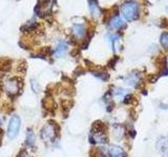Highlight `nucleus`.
<instances>
[{
  "label": "nucleus",
  "mask_w": 168,
  "mask_h": 157,
  "mask_svg": "<svg viewBox=\"0 0 168 157\" xmlns=\"http://www.w3.org/2000/svg\"><path fill=\"white\" fill-rule=\"evenodd\" d=\"M122 15L127 21H134L138 18L139 16V4L136 1H127L121 7Z\"/></svg>",
  "instance_id": "nucleus-1"
},
{
  "label": "nucleus",
  "mask_w": 168,
  "mask_h": 157,
  "mask_svg": "<svg viewBox=\"0 0 168 157\" xmlns=\"http://www.w3.org/2000/svg\"><path fill=\"white\" fill-rule=\"evenodd\" d=\"M20 126H21V121L18 115H13L10 119L9 127H7V136L11 139H14L16 136L18 135L20 130Z\"/></svg>",
  "instance_id": "nucleus-2"
},
{
  "label": "nucleus",
  "mask_w": 168,
  "mask_h": 157,
  "mask_svg": "<svg viewBox=\"0 0 168 157\" xmlns=\"http://www.w3.org/2000/svg\"><path fill=\"white\" fill-rule=\"evenodd\" d=\"M5 90L9 92L10 94H15L19 90V81L18 78H12L5 83Z\"/></svg>",
  "instance_id": "nucleus-3"
},
{
  "label": "nucleus",
  "mask_w": 168,
  "mask_h": 157,
  "mask_svg": "<svg viewBox=\"0 0 168 157\" xmlns=\"http://www.w3.org/2000/svg\"><path fill=\"white\" fill-rule=\"evenodd\" d=\"M108 154L110 157H125V153L122 148L118 146H112L108 149Z\"/></svg>",
  "instance_id": "nucleus-4"
},
{
  "label": "nucleus",
  "mask_w": 168,
  "mask_h": 157,
  "mask_svg": "<svg viewBox=\"0 0 168 157\" xmlns=\"http://www.w3.org/2000/svg\"><path fill=\"white\" fill-rule=\"evenodd\" d=\"M124 25V21L122 20V18L120 16L116 15L112 18V20L109 21V26L114 30H118V28H121Z\"/></svg>",
  "instance_id": "nucleus-5"
},
{
  "label": "nucleus",
  "mask_w": 168,
  "mask_h": 157,
  "mask_svg": "<svg viewBox=\"0 0 168 157\" xmlns=\"http://www.w3.org/2000/svg\"><path fill=\"white\" fill-rule=\"evenodd\" d=\"M66 51H67V44L64 42V41H60L56 47V56L59 58L63 57Z\"/></svg>",
  "instance_id": "nucleus-6"
},
{
  "label": "nucleus",
  "mask_w": 168,
  "mask_h": 157,
  "mask_svg": "<svg viewBox=\"0 0 168 157\" xmlns=\"http://www.w3.org/2000/svg\"><path fill=\"white\" fill-rule=\"evenodd\" d=\"M74 34L77 38H82L85 34V30H84V25L83 24H75L73 27Z\"/></svg>",
  "instance_id": "nucleus-7"
},
{
  "label": "nucleus",
  "mask_w": 168,
  "mask_h": 157,
  "mask_svg": "<svg viewBox=\"0 0 168 157\" xmlns=\"http://www.w3.org/2000/svg\"><path fill=\"white\" fill-rule=\"evenodd\" d=\"M88 5H89V10H91V15H93L94 17H98V16H99V14H100V11H99V7H98V4L96 3L95 0H91V1H89Z\"/></svg>",
  "instance_id": "nucleus-8"
},
{
  "label": "nucleus",
  "mask_w": 168,
  "mask_h": 157,
  "mask_svg": "<svg viewBox=\"0 0 168 157\" xmlns=\"http://www.w3.org/2000/svg\"><path fill=\"white\" fill-rule=\"evenodd\" d=\"M126 83L129 84V85L132 86V87H136V85L139 83V76H138V74L132 73L129 76H128L127 80H126Z\"/></svg>",
  "instance_id": "nucleus-9"
},
{
  "label": "nucleus",
  "mask_w": 168,
  "mask_h": 157,
  "mask_svg": "<svg viewBox=\"0 0 168 157\" xmlns=\"http://www.w3.org/2000/svg\"><path fill=\"white\" fill-rule=\"evenodd\" d=\"M54 135V129H53L52 126H48L43 129L42 132V138H48V137H53Z\"/></svg>",
  "instance_id": "nucleus-10"
},
{
  "label": "nucleus",
  "mask_w": 168,
  "mask_h": 157,
  "mask_svg": "<svg viewBox=\"0 0 168 157\" xmlns=\"http://www.w3.org/2000/svg\"><path fill=\"white\" fill-rule=\"evenodd\" d=\"M35 141V135L34 132L32 130H28V132L26 133V144L28 146H33Z\"/></svg>",
  "instance_id": "nucleus-11"
},
{
  "label": "nucleus",
  "mask_w": 168,
  "mask_h": 157,
  "mask_svg": "<svg viewBox=\"0 0 168 157\" xmlns=\"http://www.w3.org/2000/svg\"><path fill=\"white\" fill-rule=\"evenodd\" d=\"M114 136L118 139H121L123 136V129L121 126H114Z\"/></svg>",
  "instance_id": "nucleus-12"
},
{
  "label": "nucleus",
  "mask_w": 168,
  "mask_h": 157,
  "mask_svg": "<svg viewBox=\"0 0 168 157\" xmlns=\"http://www.w3.org/2000/svg\"><path fill=\"white\" fill-rule=\"evenodd\" d=\"M161 43L164 47L168 48V33H164L161 36Z\"/></svg>",
  "instance_id": "nucleus-13"
},
{
  "label": "nucleus",
  "mask_w": 168,
  "mask_h": 157,
  "mask_svg": "<svg viewBox=\"0 0 168 157\" xmlns=\"http://www.w3.org/2000/svg\"><path fill=\"white\" fill-rule=\"evenodd\" d=\"M94 76H98L99 78H101L102 81H106L108 78V76L106 73H101V72H94Z\"/></svg>",
  "instance_id": "nucleus-14"
},
{
  "label": "nucleus",
  "mask_w": 168,
  "mask_h": 157,
  "mask_svg": "<svg viewBox=\"0 0 168 157\" xmlns=\"http://www.w3.org/2000/svg\"><path fill=\"white\" fill-rule=\"evenodd\" d=\"M125 93H126V90L125 89H121V88H116V89H114V96H124Z\"/></svg>",
  "instance_id": "nucleus-15"
},
{
  "label": "nucleus",
  "mask_w": 168,
  "mask_h": 157,
  "mask_svg": "<svg viewBox=\"0 0 168 157\" xmlns=\"http://www.w3.org/2000/svg\"><path fill=\"white\" fill-rule=\"evenodd\" d=\"M132 96H126L124 98V100H123V103H124V104H129V103L132 102Z\"/></svg>",
  "instance_id": "nucleus-16"
},
{
  "label": "nucleus",
  "mask_w": 168,
  "mask_h": 157,
  "mask_svg": "<svg viewBox=\"0 0 168 157\" xmlns=\"http://www.w3.org/2000/svg\"><path fill=\"white\" fill-rule=\"evenodd\" d=\"M117 60H118V58H116V59H112V61L109 62V66H110V67H114V65L116 64Z\"/></svg>",
  "instance_id": "nucleus-17"
},
{
  "label": "nucleus",
  "mask_w": 168,
  "mask_h": 157,
  "mask_svg": "<svg viewBox=\"0 0 168 157\" xmlns=\"http://www.w3.org/2000/svg\"><path fill=\"white\" fill-rule=\"evenodd\" d=\"M1 124H2V121H1V119H0V126H1Z\"/></svg>",
  "instance_id": "nucleus-18"
}]
</instances>
